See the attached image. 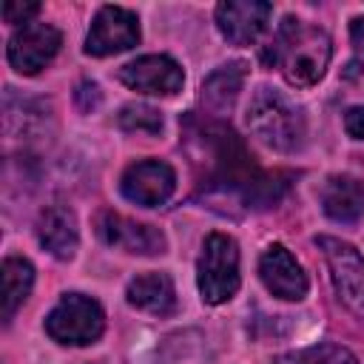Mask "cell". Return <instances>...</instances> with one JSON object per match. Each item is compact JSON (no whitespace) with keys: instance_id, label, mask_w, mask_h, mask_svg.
<instances>
[{"instance_id":"cell-1","label":"cell","mask_w":364,"mask_h":364,"mask_svg":"<svg viewBox=\"0 0 364 364\" xmlns=\"http://www.w3.org/2000/svg\"><path fill=\"white\" fill-rule=\"evenodd\" d=\"M330 37L316 28L307 26L296 17H287L282 23V28L276 31V40L270 43V54L267 60H273L284 80L296 88H307L316 85L330 63Z\"/></svg>"},{"instance_id":"cell-2","label":"cell","mask_w":364,"mask_h":364,"mask_svg":"<svg viewBox=\"0 0 364 364\" xmlns=\"http://www.w3.org/2000/svg\"><path fill=\"white\" fill-rule=\"evenodd\" d=\"M247 128L273 151H296L304 142V114L296 102L273 88H259L247 105Z\"/></svg>"},{"instance_id":"cell-3","label":"cell","mask_w":364,"mask_h":364,"mask_svg":"<svg viewBox=\"0 0 364 364\" xmlns=\"http://www.w3.org/2000/svg\"><path fill=\"white\" fill-rule=\"evenodd\" d=\"M196 279L208 304H222L239 290V247L228 233H210L205 239Z\"/></svg>"},{"instance_id":"cell-4","label":"cell","mask_w":364,"mask_h":364,"mask_svg":"<svg viewBox=\"0 0 364 364\" xmlns=\"http://www.w3.org/2000/svg\"><path fill=\"white\" fill-rule=\"evenodd\" d=\"M102 307L82 293H65L46 316V333L60 344H91L102 336Z\"/></svg>"},{"instance_id":"cell-5","label":"cell","mask_w":364,"mask_h":364,"mask_svg":"<svg viewBox=\"0 0 364 364\" xmlns=\"http://www.w3.org/2000/svg\"><path fill=\"white\" fill-rule=\"evenodd\" d=\"M316 245L321 247V253L330 264V276H333L338 301L364 318V259H361V253L353 245L333 239V236H318Z\"/></svg>"},{"instance_id":"cell-6","label":"cell","mask_w":364,"mask_h":364,"mask_svg":"<svg viewBox=\"0 0 364 364\" xmlns=\"http://www.w3.org/2000/svg\"><path fill=\"white\" fill-rule=\"evenodd\" d=\"M139 43V20L134 11L122 6H102L94 14V23L85 37V54L91 57H108L128 51Z\"/></svg>"},{"instance_id":"cell-7","label":"cell","mask_w":364,"mask_h":364,"mask_svg":"<svg viewBox=\"0 0 364 364\" xmlns=\"http://www.w3.org/2000/svg\"><path fill=\"white\" fill-rule=\"evenodd\" d=\"M60 31L48 23H26L9 40V63L17 74H37L60 51Z\"/></svg>"},{"instance_id":"cell-8","label":"cell","mask_w":364,"mask_h":364,"mask_svg":"<svg viewBox=\"0 0 364 364\" xmlns=\"http://www.w3.org/2000/svg\"><path fill=\"white\" fill-rule=\"evenodd\" d=\"M119 80L136 91V94H154V97H171L182 88L185 74L176 60L168 54H145L131 60L119 68Z\"/></svg>"},{"instance_id":"cell-9","label":"cell","mask_w":364,"mask_h":364,"mask_svg":"<svg viewBox=\"0 0 364 364\" xmlns=\"http://www.w3.org/2000/svg\"><path fill=\"white\" fill-rule=\"evenodd\" d=\"M119 188H122V196L128 202L142 205V208H156V205L171 199V193L176 188V173L168 162L142 159V162H134L122 173Z\"/></svg>"},{"instance_id":"cell-10","label":"cell","mask_w":364,"mask_h":364,"mask_svg":"<svg viewBox=\"0 0 364 364\" xmlns=\"http://www.w3.org/2000/svg\"><path fill=\"white\" fill-rule=\"evenodd\" d=\"M273 14V6L264 0H225L216 6V26L222 37L233 46L253 43Z\"/></svg>"},{"instance_id":"cell-11","label":"cell","mask_w":364,"mask_h":364,"mask_svg":"<svg viewBox=\"0 0 364 364\" xmlns=\"http://www.w3.org/2000/svg\"><path fill=\"white\" fill-rule=\"evenodd\" d=\"M97 233L102 236V242L122 247L125 253H139V256H156L165 250V236L159 228L154 225H142L134 219H125L119 213H100L97 219Z\"/></svg>"},{"instance_id":"cell-12","label":"cell","mask_w":364,"mask_h":364,"mask_svg":"<svg viewBox=\"0 0 364 364\" xmlns=\"http://www.w3.org/2000/svg\"><path fill=\"white\" fill-rule=\"evenodd\" d=\"M259 276L264 287L284 301H299L307 296V276L296 256L284 245H270L259 259Z\"/></svg>"},{"instance_id":"cell-13","label":"cell","mask_w":364,"mask_h":364,"mask_svg":"<svg viewBox=\"0 0 364 364\" xmlns=\"http://www.w3.org/2000/svg\"><path fill=\"white\" fill-rule=\"evenodd\" d=\"M37 239L40 245L57 256V259H71L77 245H80V230H77V216L68 205H51L40 213L37 222Z\"/></svg>"},{"instance_id":"cell-14","label":"cell","mask_w":364,"mask_h":364,"mask_svg":"<svg viewBox=\"0 0 364 364\" xmlns=\"http://www.w3.org/2000/svg\"><path fill=\"white\" fill-rule=\"evenodd\" d=\"M125 296L131 307L151 316H168L176 307V290L168 273H142L131 279Z\"/></svg>"},{"instance_id":"cell-15","label":"cell","mask_w":364,"mask_h":364,"mask_svg":"<svg viewBox=\"0 0 364 364\" xmlns=\"http://www.w3.org/2000/svg\"><path fill=\"white\" fill-rule=\"evenodd\" d=\"M321 208L336 222H355L364 213V185L355 176H330L321 188Z\"/></svg>"},{"instance_id":"cell-16","label":"cell","mask_w":364,"mask_h":364,"mask_svg":"<svg viewBox=\"0 0 364 364\" xmlns=\"http://www.w3.org/2000/svg\"><path fill=\"white\" fill-rule=\"evenodd\" d=\"M242 82H245V65L242 63H230V65L216 68L205 80V85H202V102H205V108L213 111V114L230 111V105L236 102V97L242 91Z\"/></svg>"},{"instance_id":"cell-17","label":"cell","mask_w":364,"mask_h":364,"mask_svg":"<svg viewBox=\"0 0 364 364\" xmlns=\"http://www.w3.org/2000/svg\"><path fill=\"white\" fill-rule=\"evenodd\" d=\"M34 284V267L23 256H9L3 262V321H11L17 307L26 301Z\"/></svg>"},{"instance_id":"cell-18","label":"cell","mask_w":364,"mask_h":364,"mask_svg":"<svg viewBox=\"0 0 364 364\" xmlns=\"http://www.w3.org/2000/svg\"><path fill=\"white\" fill-rule=\"evenodd\" d=\"M273 364H358V361H355V355L347 347L313 344V347H304V350L282 353V355H276Z\"/></svg>"},{"instance_id":"cell-19","label":"cell","mask_w":364,"mask_h":364,"mask_svg":"<svg viewBox=\"0 0 364 364\" xmlns=\"http://www.w3.org/2000/svg\"><path fill=\"white\" fill-rule=\"evenodd\" d=\"M119 125L125 131H142V134H156L162 131V114L151 105H125L119 111Z\"/></svg>"},{"instance_id":"cell-20","label":"cell","mask_w":364,"mask_h":364,"mask_svg":"<svg viewBox=\"0 0 364 364\" xmlns=\"http://www.w3.org/2000/svg\"><path fill=\"white\" fill-rule=\"evenodd\" d=\"M40 11V3H20V0H9L3 3V20L6 23H31V17Z\"/></svg>"},{"instance_id":"cell-21","label":"cell","mask_w":364,"mask_h":364,"mask_svg":"<svg viewBox=\"0 0 364 364\" xmlns=\"http://www.w3.org/2000/svg\"><path fill=\"white\" fill-rule=\"evenodd\" d=\"M350 40H353V51H355V60L350 63V68L364 71V17H355L350 23Z\"/></svg>"},{"instance_id":"cell-22","label":"cell","mask_w":364,"mask_h":364,"mask_svg":"<svg viewBox=\"0 0 364 364\" xmlns=\"http://www.w3.org/2000/svg\"><path fill=\"white\" fill-rule=\"evenodd\" d=\"M344 128L353 139H364V105H353L344 114Z\"/></svg>"}]
</instances>
